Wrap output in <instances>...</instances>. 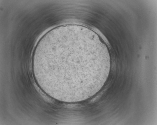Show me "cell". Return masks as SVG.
<instances>
[{"instance_id":"6da1fadb","label":"cell","mask_w":157,"mask_h":125,"mask_svg":"<svg viewBox=\"0 0 157 125\" xmlns=\"http://www.w3.org/2000/svg\"><path fill=\"white\" fill-rule=\"evenodd\" d=\"M106 59L101 48L90 39L60 34L36 47L32 64L49 86L61 92L76 93L91 89L102 79Z\"/></svg>"}]
</instances>
